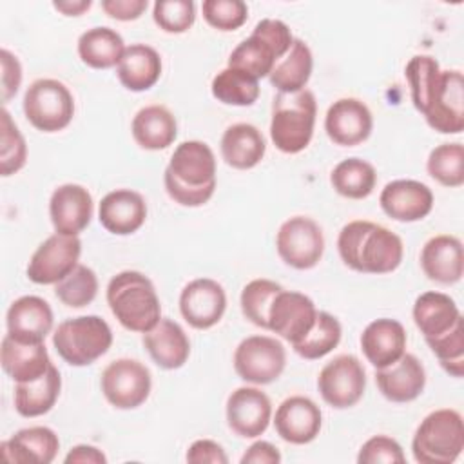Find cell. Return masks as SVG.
<instances>
[{
  "label": "cell",
  "instance_id": "6da1fadb",
  "mask_svg": "<svg viewBox=\"0 0 464 464\" xmlns=\"http://www.w3.org/2000/svg\"><path fill=\"white\" fill-rule=\"evenodd\" d=\"M337 252L355 272L390 274L402 263L404 245L390 228L368 219H353L339 232Z\"/></svg>",
  "mask_w": 464,
  "mask_h": 464
},
{
  "label": "cell",
  "instance_id": "7a4b0ae2",
  "mask_svg": "<svg viewBox=\"0 0 464 464\" xmlns=\"http://www.w3.org/2000/svg\"><path fill=\"white\" fill-rule=\"evenodd\" d=\"M163 185L172 201L181 207H201L216 190V156L199 140L181 141L163 172Z\"/></svg>",
  "mask_w": 464,
  "mask_h": 464
},
{
  "label": "cell",
  "instance_id": "3957f363",
  "mask_svg": "<svg viewBox=\"0 0 464 464\" xmlns=\"http://www.w3.org/2000/svg\"><path fill=\"white\" fill-rule=\"evenodd\" d=\"M107 304L118 323L130 332L145 334L161 319V304L152 281L138 270H123L107 285Z\"/></svg>",
  "mask_w": 464,
  "mask_h": 464
},
{
  "label": "cell",
  "instance_id": "277c9868",
  "mask_svg": "<svg viewBox=\"0 0 464 464\" xmlns=\"http://www.w3.org/2000/svg\"><path fill=\"white\" fill-rule=\"evenodd\" d=\"M317 102L310 89L297 92H277L272 100L270 140L285 154L304 150L314 136Z\"/></svg>",
  "mask_w": 464,
  "mask_h": 464
},
{
  "label": "cell",
  "instance_id": "5b68a950",
  "mask_svg": "<svg viewBox=\"0 0 464 464\" xmlns=\"http://www.w3.org/2000/svg\"><path fill=\"white\" fill-rule=\"evenodd\" d=\"M292 44V31L283 20L263 18L256 24L250 36L234 47L227 67L245 71L256 80H261L272 72L274 65L288 53Z\"/></svg>",
  "mask_w": 464,
  "mask_h": 464
},
{
  "label": "cell",
  "instance_id": "8992f818",
  "mask_svg": "<svg viewBox=\"0 0 464 464\" xmlns=\"http://www.w3.org/2000/svg\"><path fill=\"white\" fill-rule=\"evenodd\" d=\"M464 450V420L457 410L428 413L411 439L413 459L420 464H451Z\"/></svg>",
  "mask_w": 464,
  "mask_h": 464
},
{
  "label": "cell",
  "instance_id": "52a82bcc",
  "mask_svg": "<svg viewBox=\"0 0 464 464\" xmlns=\"http://www.w3.org/2000/svg\"><path fill=\"white\" fill-rule=\"evenodd\" d=\"M112 330L100 315L65 319L53 334L56 353L71 366H89L109 352Z\"/></svg>",
  "mask_w": 464,
  "mask_h": 464
},
{
  "label": "cell",
  "instance_id": "ba28073f",
  "mask_svg": "<svg viewBox=\"0 0 464 464\" xmlns=\"http://www.w3.org/2000/svg\"><path fill=\"white\" fill-rule=\"evenodd\" d=\"M22 109L34 129L58 132L72 121L74 98L60 80L38 78L25 89Z\"/></svg>",
  "mask_w": 464,
  "mask_h": 464
},
{
  "label": "cell",
  "instance_id": "9c48e42d",
  "mask_svg": "<svg viewBox=\"0 0 464 464\" xmlns=\"http://www.w3.org/2000/svg\"><path fill=\"white\" fill-rule=\"evenodd\" d=\"M286 366V350L270 335L245 337L234 352V370L245 382L270 384L281 377Z\"/></svg>",
  "mask_w": 464,
  "mask_h": 464
},
{
  "label": "cell",
  "instance_id": "30bf717a",
  "mask_svg": "<svg viewBox=\"0 0 464 464\" xmlns=\"http://www.w3.org/2000/svg\"><path fill=\"white\" fill-rule=\"evenodd\" d=\"M100 388L111 406L118 410H134L149 399L152 377L143 362L121 357L111 361L103 368Z\"/></svg>",
  "mask_w": 464,
  "mask_h": 464
},
{
  "label": "cell",
  "instance_id": "8fae6325",
  "mask_svg": "<svg viewBox=\"0 0 464 464\" xmlns=\"http://www.w3.org/2000/svg\"><path fill=\"white\" fill-rule=\"evenodd\" d=\"M276 250L285 265L295 270H310L324 254L323 228L308 216L288 218L276 234Z\"/></svg>",
  "mask_w": 464,
  "mask_h": 464
},
{
  "label": "cell",
  "instance_id": "7c38bea8",
  "mask_svg": "<svg viewBox=\"0 0 464 464\" xmlns=\"http://www.w3.org/2000/svg\"><path fill=\"white\" fill-rule=\"evenodd\" d=\"M317 390L328 406L335 410L352 408L364 395L366 370L355 355H337L321 368Z\"/></svg>",
  "mask_w": 464,
  "mask_h": 464
},
{
  "label": "cell",
  "instance_id": "4fadbf2b",
  "mask_svg": "<svg viewBox=\"0 0 464 464\" xmlns=\"http://www.w3.org/2000/svg\"><path fill=\"white\" fill-rule=\"evenodd\" d=\"M82 241L78 236L54 232L38 245L27 263V277L36 285H56L78 265Z\"/></svg>",
  "mask_w": 464,
  "mask_h": 464
},
{
  "label": "cell",
  "instance_id": "5bb4252c",
  "mask_svg": "<svg viewBox=\"0 0 464 464\" xmlns=\"http://www.w3.org/2000/svg\"><path fill=\"white\" fill-rule=\"evenodd\" d=\"M422 116L440 134H459L464 130V78L460 71H440Z\"/></svg>",
  "mask_w": 464,
  "mask_h": 464
},
{
  "label": "cell",
  "instance_id": "9a60e30c",
  "mask_svg": "<svg viewBox=\"0 0 464 464\" xmlns=\"http://www.w3.org/2000/svg\"><path fill=\"white\" fill-rule=\"evenodd\" d=\"M317 317L314 301L295 290H281L268 308V328L290 344L299 343L312 330Z\"/></svg>",
  "mask_w": 464,
  "mask_h": 464
},
{
  "label": "cell",
  "instance_id": "2e32d148",
  "mask_svg": "<svg viewBox=\"0 0 464 464\" xmlns=\"http://www.w3.org/2000/svg\"><path fill=\"white\" fill-rule=\"evenodd\" d=\"M228 428L241 439L263 435L272 419V402L265 392L256 386L236 388L225 406Z\"/></svg>",
  "mask_w": 464,
  "mask_h": 464
},
{
  "label": "cell",
  "instance_id": "e0dca14e",
  "mask_svg": "<svg viewBox=\"0 0 464 464\" xmlns=\"http://www.w3.org/2000/svg\"><path fill=\"white\" fill-rule=\"evenodd\" d=\"M225 310V288L210 277H198L188 281L179 294L181 317L196 330H208L218 324Z\"/></svg>",
  "mask_w": 464,
  "mask_h": 464
},
{
  "label": "cell",
  "instance_id": "ac0fdd59",
  "mask_svg": "<svg viewBox=\"0 0 464 464\" xmlns=\"http://www.w3.org/2000/svg\"><path fill=\"white\" fill-rule=\"evenodd\" d=\"M373 129V116L368 105L359 98L335 100L324 116L328 138L341 147H355L366 141Z\"/></svg>",
  "mask_w": 464,
  "mask_h": 464
},
{
  "label": "cell",
  "instance_id": "d6986e66",
  "mask_svg": "<svg viewBox=\"0 0 464 464\" xmlns=\"http://www.w3.org/2000/svg\"><path fill=\"white\" fill-rule=\"evenodd\" d=\"M92 212V196L83 185L63 183L51 194L49 218L58 234L78 236L89 227Z\"/></svg>",
  "mask_w": 464,
  "mask_h": 464
},
{
  "label": "cell",
  "instance_id": "ffe728a7",
  "mask_svg": "<svg viewBox=\"0 0 464 464\" xmlns=\"http://www.w3.org/2000/svg\"><path fill=\"white\" fill-rule=\"evenodd\" d=\"M382 212L401 223L424 219L433 208V192L417 179H393L379 196Z\"/></svg>",
  "mask_w": 464,
  "mask_h": 464
},
{
  "label": "cell",
  "instance_id": "44dd1931",
  "mask_svg": "<svg viewBox=\"0 0 464 464\" xmlns=\"http://www.w3.org/2000/svg\"><path fill=\"white\" fill-rule=\"evenodd\" d=\"M323 415L319 406L304 395L286 397L276 410L274 428L277 435L290 444H308L321 431Z\"/></svg>",
  "mask_w": 464,
  "mask_h": 464
},
{
  "label": "cell",
  "instance_id": "7402d4cb",
  "mask_svg": "<svg viewBox=\"0 0 464 464\" xmlns=\"http://www.w3.org/2000/svg\"><path fill=\"white\" fill-rule=\"evenodd\" d=\"M98 219L107 232L114 236H129L143 227L147 219V203L136 190L116 188L102 198Z\"/></svg>",
  "mask_w": 464,
  "mask_h": 464
},
{
  "label": "cell",
  "instance_id": "603a6c76",
  "mask_svg": "<svg viewBox=\"0 0 464 464\" xmlns=\"http://www.w3.org/2000/svg\"><path fill=\"white\" fill-rule=\"evenodd\" d=\"M53 310L45 299L22 295L7 308V335L20 343H44L53 330Z\"/></svg>",
  "mask_w": 464,
  "mask_h": 464
},
{
  "label": "cell",
  "instance_id": "cb8c5ba5",
  "mask_svg": "<svg viewBox=\"0 0 464 464\" xmlns=\"http://www.w3.org/2000/svg\"><path fill=\"white\" fill-rule=\"evenodd\" d=\"M375 384L392 402H411L426 386V370L413 353H404L393 364L375 368Z\"/></svg>",
  "mask_w": 464,
  "mask_h": 464
},
{
  "label": "cell",
  "instance_id": "d4e9b609",
  "mask_svg": "<svg viewBox=\"0 0 464 464\" xmlns=\"http://www.w3.org/2000/svg\"><path fill=\"white\" fill-rule=\"evenodd\" d=\"M420 268L430 281L455 285L464 274L462 241L451 234L430 237L420 250Z\"/></svg>",
  "mask_w": 464,
  "mask_h": 464
},
{
  "label": "cell",
  "instance_id": "484cf974",
  "mask_svg": "<svg viewBox=\"0 0 464 464\" xmlns=\"http://www.w3.org/2000/svg\"><path fill=\"white\" fill-rule=\"evenodd\" d=\"M406 330L397 319L372 321L361 334V350L373 368L393 364L406 353Z\"/></svg>",
  "mask_w": 464,
  "mask_h": 464
},
{
  "label": "cell",
  "instance_id": "4316f807",
  "mask_svg": "<svg viewBox=\"0 0 464 464\" xmlns=\"http://www.w3.org/2000/svg\"><path fill=\"white\" fill-rule=\"evenodd\" d=\"M0 450L9 462L51 464L60 450V439L47 426H31L5 439Z\"/></svg>",
  "mask_w": 464,
  "mask_h": 464
},
{
  "label": "cell",
  "instance_id": "83f0119b",
  "mask_svg": "<svg viewBox=\"0 0 464 464\" xmlns=\"http://www.w3.org/2000/svg\"><path fill=\"white\" fill-rule=\"evenodd\" d=\"M143 346L150 359L163 370L181 368L190 355V341L185 330L169 317H161L143 334Z\"/></svg>",
  "mask_w": 464,
  "mask_h": 464
},
{
  "label": "cell",
  "instance_id": "f1b7e54d",
  "mask_svg": "<svg viewBox=\"0 0 464 464\" xmlns=\"http://www.w3.org/2000/svg\"><path fill=\"white\" fill-rule=\"evenodd\" d=\"M411 315L424 341L444 335L462 321L457 303L448 294L435 290L424 292L415 299Z\"/></svg>",
  "mask_w": 464,
  "mask_h": 464
},
{
  "label": "cell",
  "instance_id": "f546056e",
  "mask_svg": "<svg viewBox=\"0 0 464 464\" xmlns=\"http://www.w3.org/2000/svg\"><path fill=\"white\" fill-rule=\"evenodd\" d=\"M0 362L4 372L14 382L34 381L42 377L51 366V359L44 343H20L7 334L2 339Z\"/></svg>",
  "mask_w": 464,
  "mask_h": 464
},
{
  "label": "cell",
  "instance_id": "4dcf8cb0",
  "mask_svg": "<svg viewBox=\"0 0 464 464\" xmlns=\"http://www.w3.org/2000/svg\"><path fill=\"white\" fill-rule=\"evenodd\" d=\"M221 158L237 170L254 169L266 152V141L261 130L252 123H234L221 136Z\"/></svg>",
  "mask_w": 464,
  "mask_h": 464
},
{
  "label": "cell",
  "instance_id": "1f68e13d",
  "mask_svg": "<svg viewBox=\"0 0 464 464\" xmlns=\"http://www.w3.org/2000/svg\"><path fill=\"white\" fill-rule=\"evenodd\" d=\"M116 74L125 89L132 92L149 91L161 76V56L147 44H132L125 47Z\"/></svg>",
  "mask_w": 464,
  "mask_h": 464
},
{
  "label": "cell",
  "instance_id": "d6a6232c",
  "mask_svg": "<svg viewBox=\"0 0 464 464\" xmlns=\"http://www.w3.org/2000/svg\"><path fill=\"white\" fill-rule=\"evenodd\" d=\"M132 138L145 150H163L178 136L176 116L165 105H145L132 118Z\"/></svg>",
  "mask_w": 464,
  "mask_h": 464
},
{
  "label": "cell",
  "instance_id": "836d02e7",
  "mask_svg": "<svg viewBox=\"0 0 464 464\" xmlns=\"http://www.w3.org/2000/svg\"><path fill=\"white\" fill-rule=\"evenodd\" d=\"M60 390H62V377L58 368L51 362L49 370L42 377L14 384V392H13L14 410L18 415L27 419L45 415L56 404L60 397Z\"/></svg>",
  "mask_w": 464,
  "mask_h": 464
},
{
  "label": "cell",
  "instance_id": "e575fe53",
  "mask_svg": "<svg viewBox=\"0 0 464 464\" xmlns=\"http://www.w3.org/2000/svg\"><path fill=\"white\" fill-rule=\"evenodd\" d=\"M314 69V56L306 42L301 38H294L292 47L288 53L274 65L272 72L268 74L270 85L277 89V92H297L306 89V83L312 76Z\"/></svg>",
  "mask_w": 464,
  "mask_h": 464
},
{
  "label": "cell",
  "instance_id": "d590c367",
  "mask_svg": "<svg viewBox=\"0 0 464 464\" xmlns=\"http://www.w3.org/2000/svg\"><path fill=\"white\" fill-rule=\"evenodd\" d=\"M125 51L123 38L111 27H92L78 38V56L92 69L118 67Z\"/></svg>",
  "mask_w": 464,
  "mask_h": 464
},
{
  "label": "cell",
  "instance_id": "8d00e7d4",
  "mask_svg": "<svg viewBox=\"0 0 464 464\" xmlns=\"http://www.w3.org/2000/svg\"><path fill=\"white\" fill-rule=\"evenodd\" d=\"M334 190L348 199L368 198L377 185L375 167L361 158H346L339 161L330 172Z\"/></svg>",
  "mask_w": 464,
  "mask_h": 464
},
{
  "label": "cell",
  "instance_id": "74e56055",
  "mask_svg": "<svg viewBox=\"0 0 464 464\" xmlns=\"http://www.w3.org/2000/svg\"><path fill=\"white\" fill-rule=\"evenodd\" d=\"M210 91L218 102L236 107H248L256 103L261 92L259 80L234 67H225L219 71L212 78Z\"/></svg>",
  "mask_w": 464,
  "mask_h": 464
},
{
  "label": "cell",
  "instance_id": "f35d334b",
  "mask_svg": "<svg viewBox=\"0 0 464 464\" xmlns=\"http://www.w3.org/2000/svg\"><path fill=\"white\" fill-rule=\"evenodd\" d=\"M341 335L343 328L339 319L328 312L317 310V317L312 330L304 335V339L292 344V348L299 357L315 361L328 355L341 343Z\"/></svg>",
  "mask_w": 464,
  "mask_h": 464
},
{
  "label": "cell",
  "instance_id": "ab89813d",
  "mask_svg": "<svg viewBox=\"0 0 464 464\" xmlns=\"http://www.w3.org/2000/svg\"><path fill=\"white\" fill-rule=\"evenodd\" d=\"M439 62L430 54H415L404 67V76L410 85L413 107L422 114L435 91L440 74Z\"/></svg>",
  "mask_w": 464,
  "mask_h": 464
},
{
  "label": "cell",
  "instance_id": "60d3db41",
  "mask_svg": "<svg viewBox=\"0 0 464 464\" xmlns=\"http://www.w3.org/2000/svg\"><path fill=\"white\" fill-rule=\"evenodd\" d=\"M428 174L444 187H460L464 183V147L462 143L437 145L426 161Z\"/></svg>",
  "mask_w": 464,
  "mask_h": 464
},
{
  "label": "cell",
  "instance_id": "b9f144b4",
  "mask_svg": "<svg viewBox=\"0 0 464 464\" xmlns=\"http://www.w3.org/2000/svg\"><path fill=\"white\" fill-rule=\"evenodd\" d=\"M98 294V277L92 268L76 265L62 281L54 285V295L69 308H83L94 301Z\"/></svg>",
  "mask_w": 464,
  "mask_h": 464
},
{
  "label": "cell",
  "instance_id": "7bdbcfd3",
  "mask_svg": "<svg viewBox=\"0 0 464 464\" xmlns=\"http://www.w3.org/2000/svg\"><path fill=\"white\" fill-rule=\"evenodd\" d=\"M283 286L272 279H252L241 290L239 304L243 315L259 328H268V308Z\"/></svg>",
  "mask_w": 464,
  "mask_h": 464
},
{
  "label": "cell",
  "instance_id": "ee69618b",
  "mask_svg": "<svg viewBox=\"0 0 464 464\" xmlns=\"http://www.w3.org/2000/svg\"><path fill=\"white\" fill-rule=\"evenodd\" d=\"M27 161V145L13 121L9 111L2 109V147H0V172L4 178L16 174Z\"/></svg>",
  "mask_w": 464,
  "mask_h": 464
},
{
  "label": "cell",
  "instance_id": "f6af8a7d",
  "mask_svg": "<svg viewBox=\"0 0 464 464\" xmlns=\"http://www.w3.org/2000/svg\"><path fill=\"white\" fill-rule=\"evenodd\" d=\"M433 355L439 359L440 366L451 377H462L464 373V326L462 321L457 323L450 332L440 337L426 341Z\"/></svg>",
  "mask_w": 464,
  "mask_h": 464
},
{
  "label": "cell",
  "instance_id": "bcb514c9",
  "mask_svg": "<svg viewBox=\"0 0 464 464\" xmlns=\"http://www.w3.org/2000/svg\"><path fill=\"white\" fill-rule=\"evenodd\" d=\"M154 24L170 34L185 33L196 20V5L192 0H158L152 7Z\"/></svg>",
  "mask_w": 464,
  "mask_h": 464
},
{
  "label": "cell",
  "instance_id": "7dc6e473",
  "mask_svg": "<svg viewBox=\"0 0 464 464\" xmlns=\"http://www.w3.org/2000/svg\"><path fill=\"white\" fill-rule=\"evenodd\" d=\"M201 11L207 24L218 31H236L248 18V7L241 0H205Z\"/></svg>",
  "mask_w": 464,
  "mask_h": 464
},
{
  "label": "cell",
  "instance_id": "c3c4849f",
  "mask_svg": "<svg viewBox=\"0 0 464 464\" xmlns=\"http://www.w3.org/2000/svg\"><path fill=\"white\" fill-rule=\"evenodd\" d=\"M359 464H404L402 446L388 435L370 437L357 453Z\"/></svg>",
  "mask_w": 464,
  "mask_h": 464
},
{
  "label": "cell",
  "instance_id": "681fc988",
  "mask_svg": "<svg viewBox=\"0 0 464 464\" xmlns=\"http://www.w3.org/2000/svg\"><path fill=\"white\" fill-rule=\"evenodd\" d=\"M0 62H2V102L5 105L20 89L22 65H20V60L9 49L0 51Z\"/></svg>",
  "mask_w": 464,
  "mask_h": 464
},
{
  "label": "cell",
  "instance_id": "f907efd6",
  "mask_svg": "<svg viewBox=\"0 0 464 464\" xmlns=\"http://www.w3.org/2000/svg\"><path fill=\"white\" fill-rule=\"evenodd\" d=\"M187 462L192 464H203V462H210V464H227L228 457L223 450L221 444H218L216 440L210 439H198L194 440L185 455Z\"/></svg>",
  "mask_w": 464,
  "mask_h": 464
},
{
  "label": "cell",
  "instance_id": "816d5d0a",
  "mask_svg": "<svg viewBox=\"0 0 464 464\" xmlns=\"http://www.w3.org/2000/svg\"><path fill=\"white\" fill-rule=\"evenodd\" d=\"M147 0H102L103 13L120 22L138 20L147 9Z\"/></svg>",
  "mask_w": 464,
  "mask_h": 464
},
{
  "label": "cell",
  "instance_id": "f5cc1de1",
  "mask_svg": "<svg viewBox=\"0 0 464 464\" xmlns=\"http://www.w3.org/2000/svg\"><path fill=\"white\" fill-rule=\"evenodd\" d=\"M241 464H279L281 462V453L279 450L268 442V440H256L246 448L243 453Z\"/></svg>",
  "mask_w": 464,
  "mask_h": 464
},
{
  "label": "cell",
  "instance_id": "db71d44e",
  "mask_svg": "<svg viewBox=\"0 0 464 464\" xmlns=\"http://www.w3.org/2000/svg\"><path fill=\"white\" fill-rule=\"evenodd\" d=\"M65 464H105L107 457L105 453L91 444H76L69 450V453L63 459Z\"/></svg>",
  "mask_w": 464,
  "mask_h": 464
},
{
  "label": "cell",
  "instance_id": "11a10c76",
  "mask_svg": "<svg viewBox=\"0 0 464 464\" xmlns=\"http://www.w3.org/2000/svg\"><path fill=\"white\" fill-rule=\"evenodd\" d=\"M92 2L91 0H58L53 2V7L60 11L65 16H80L87 9H91Z\"/></svg>",
  "mask_w": 464,
  "mask_h": 464
}]
</instances>
